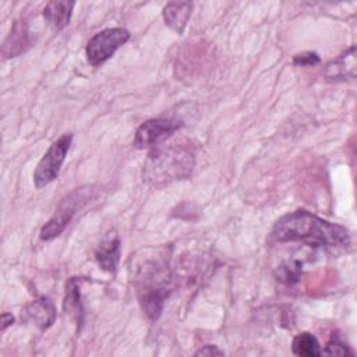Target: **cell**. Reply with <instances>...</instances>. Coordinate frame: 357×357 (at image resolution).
<instances>
[{"instance_id":"13","label":"cell","mask_w":357,"mask_h":357,"mask_svg":"<svg viewBox=\"0 0 357 357\" xmlns=\"http://www.w3.org/2000/svg\"><path fill=\"white\" fill-rule=\"evenodd\" d=\"M74 7L75 1H49L43 8V18L54 31H61L70 24Z\"/></svg>"},{"instance_id":"18","label":"cell","mask_w":357,"mask_h":357,"mask_svg":"<svg viewBox=\"0 0 357 357\" xmlns=\"http://www.w3.org/2000/svg\"><path fill=\"white\" fill-rule=\"evenodd\" d=\"M319 61L321 59L315 52H303L296 54L293 59V63L298 67H312L319 64Z\"/></svg>"},{"instance_id":"4","label":"cell","mask_w":357,"mask_h":357,"mask_svg":"<svg viewBox=\"0 0 357 357\" xmlns=\"http://www.w3.org/2000/svg\"><path fill=\"white\" fill-rule=\"evenodd\" d=\"M93 185H82L67 194L57 205L52 218L42 226L39 237L43 241H49L60 236L73 218L79 212L92 198H95Z\"/></svg>"},{"instance_id":"17","label":"cell","mask_w":357,"mask_h":357,"mask_svg":"<svg viewBox=\"0 0 357 357\" xmlns=\"http://www.w3.org/2000/svg\"><path fill=\"white\" fill-rule=\"evenodd\" d=\"M354 356V350L350 349L337 335H333L326 343L325 349H321V356Z\"/></svg>"},{"instance_id":"11","label":"cell","mask_w":357,"mask_h":357,"mask_svg":"<svg viewBox=\"0 0 357 357\" xmlns=\"http://www.w3.org/2000/svg\"><path fill=\"white\" fill-rule=\"evenodd\" d=\"M95 259L105 272H114L120 261V238L114 230L109 231L95 251Z\"/></svg>"},{"instance_id":"2","label":"cell","mask_w":357,"mask_h":357,"mask_svg":"<svg viewBox=\"0 0 357 357\" xmlns=\"http://www.w3.org/2000/svg\"><path fill=\"white\" fill-rule=\"evenodd\" d=\"M195 165V152L188 142H160L144 162V183L162 187L191 176Z\"/></svg>"},{"instance_id":"10","label":"cell","mask_w":357,"mask_h":357,"mask_svg":"<svg viewBox=\"0 0 357 357\" xmlns=\"http://www.w3.org/2000/svg\"><path fill=\"white\" fill-rule=\"evenodd\" d=\"M25 319L33 322L36 328L45 331L50 328L56 319V307L49 297H39L24 307Z\"/></svg>"},{"instance_id":"3","label":"cell","mask_w":357,"mask_h":357,"mask_svg":"<svg viewBox=\"0 0 357 357\" xmlns=\"http://www.w3.org/2000/svg\"><path fill=\"white\" fill-rule=\"evenodd\" d=\"M135 287L144 314L149 319H158L172 291V275L167 266L159 261L146 262L139 268Z\"/></svg>"},{"instance_id":"1","label":"cell","mask_w":357,"mask_h":357,"mask_svg":"<svg viewBox=\"0 0 357 357\" xmlns=\"http://www.w3.org/2000/svg\"><path fill=\"white\" fill-rule=\"evenodd\" d=\"M269 243L301 241L308 245L346 248L350 245L349 230L325 220L308 211L298 209L283 215L269 231Z\"/></svg>"},{"instance_id":"5","label":"cell","mask_w":357,"mask_h":357,"mask_svg":"<svg viewBox=\"0 0 357 357\" xmlns=\"http://www.w3.org/2000/svg\"><path fill=\"white\" fill-rule=\"evenodd\" d=\"M71 142L73 134H63L54 142H52L35 167L33 183L36 188H42L57 178Z\"/></svg>"},{"instance_id":"20","label":"cell","mask_w":357,"mask_h":357,"mask_svg":"<svg viewBox=\"0 0 357 357\" xmlns=\"http://www.w3.org/2000/svg\"><path fill=\"white\" fill-rule=\"evenodd\" d=\"M13 322H14V317L11 314L8 312L1 314V331H6V328L13 325Z\"/></svg>"},{"instance_id":"8","label":"cell","mask_w":357,"mask_h":357,"mask_svg":"<svg viewBox=\"0 0 357 357\" xmlns=\"http://www.w3.org/2000/svg\"><path fill=\"white\" fill-rule=\"evenodd\" d=\"M32 46V38L28 28V24L24 20L14 22L10 33L1 46V54L4 59L17 57L25 53Z\"/></svg>"},{"instance_id":"15","label":"cell","mask_w":357,"mask_h":357,"mask_svg":"<svg viewBox=\"0 0 357 357\" xmlns=\"http://www.w3.org/2000/svg\"><path fill=\"white\" fill-rule=\"evenodd\" d=\"M291 351L300 357H317L321 356V346L312 333L301 332L293 337Z\"/></svg>"},{"instance_id":"16","label":"cell","mask_w":357,"mask_h":357,"mask_svg":"<svg viewBox=\"0 0 357 357\" xmlns=\"http://www.w3.org/2000/svg\"><path fill=\"white\" fill-rule=\"evenodd\" d=\"M301 273H303V261L297 258H291V259H286L276 268L275 278L280 283L291 286L300 280Z\"/></svg>"},{"instance_id":"12","label":"cell","mask_w":357,"mask_h":357,"mask_svg":"<svg viewBox=\"0 0 357 357\" xmlns=\"http://www.w3.org/2000/svg\"><path fill=\"white\" fill-rule=\"evenodd\" d=\"M191 8L192 3L190 1H170L165 4L162 17L172 31H174L177 35H183L191 17Z\"/></svg>"},{"instance_id":"14","label":"cell","mask_w":357,"mask_h":357,"mask_svg":"<svg viewBox=\"0 0 357 357\" xmlns=\"http://www.w3.org/2000/svg\"><path fill=\"white\" fill-rule=\"evenodd\" d=\"M63 310L66 314L70 315V318H73L75 321L77 325L81 326L84 324V307H82V301H81L79 280L77 278H71L66 283Z\"/></svg>"},{"instance_id":"9","label":"cell","mask_w":357,"mask_h":357,"mask_svg":"<svg viewBox=\"0 0 357 357\" xmlns=\"http://www.w3.org/2000/svg\"><path fill=\"white\" fill-rule=\"evenodd\" d=\"M324 77L329 81H346L356 78V47L351 46L336 59L326 63Z\"/></svg>"},{"instance_id":"7","label":"cell","mask_w":357,"mask_h":357,"mask_svg":"<svg viewBox=\"0 0 357 357\" xmlns=\"http://www.w3.org/2000/svg\"><path fill=\"white\" fill-rule=\"evenodd\" d=\"M183 123L176 119H151L144 121L135 131L132 145L137 149H145L152 145H158L176 132Z\"/></svg>"},{"instance_id":"19","label":"cell","mask_w":357,"mask_h":357,"mask_svg":"<svg viewBox=\"0 0 357 357\" xmlns=\"http://www.w3.org/2000/svg\"><path fill=\"white\" fill-rule=\"evenodd\" d=\"M195 356H225V353L215 344H205L198 351H195Z\"/></svg>"},{"instance_id":"6","label":"cell","mask_w":357,"mask_h":357,"mask_svg":"<svg viewBox=\"0 0 357 357\" xmlns=\"http://www.w3.org/2000/svg\"><path fill=\"white\" fill-rule=\"evenodd\" d=\"M130 32L126 28H106L95 33L86 43L85 54L91 66L98 67L107 61L119 47L127 43Z\"/></svg>"}]
</instances>
